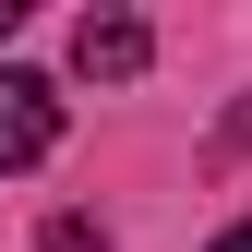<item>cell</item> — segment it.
Here are the masks:
<instances>
[{"label":"cell","instance_id":"cell-1","mask_svg":"<svg viewBox=\"0 0 252 252\" xmlns=\"http://www.w3.org/2000/svg\"><path fill=\"white\" fill-rule=\"evenodd\" d=\"M48 144H60V96H48V72H12V60H0V180L36 168Z\"/></svg>","mask_w":252,"mask_h":252},{"label":"cell","instance_id":"cell-2","mask_svg":"<svg viewBox=\"0 0 252 252\" xmlns=\"http://www.w3.org/2000/svg\"><path fill=\"white\" fill-rule=\"evenodd\" d=\"M144 60H156V36H144L132 12H84V24H72V72H96V84H132Z\"/></svg>","mask_w":252,"mask_h":252},{"label":"cell","instance_id":"cell-3","mask_svg":"<svg viewBox=\"0 0 252 252\" xmlns=\"http://www.w3.org/2000/svg\"><path fill=\"white\" fill-rule=\"evenodd\" d=\"M228 144H252V108H228Z\"/></svg>","mask_w":252,"mask_h":252},{"label":"cell","instance_id":"cell-4","mask_svg":"<svg viewBox=\"0 0 252 252\" xmlns=\"http://www.w3.org/2000/svg\"><path fill=\"white\" fill-rule=\"evenodd\" d=\"M216 252H252V216H240V228H228V240H216Z\"/></svg>","mask_w":252,"mask_h":252},{"label":"cell","instance_id":"cell-5","mask_svg":"<svg viewBox=\"0 0 252 252\" xmlns=\"http://www.w3.org/2000/svg\"><path fill=\"white\" fill-rule=\"evenodd\" d=\"M12 24H24V0H0V36H12Z\"/></svg>","mask_w":252,"mask_h":252}]
</instances>
